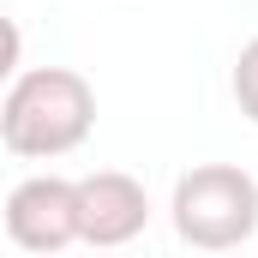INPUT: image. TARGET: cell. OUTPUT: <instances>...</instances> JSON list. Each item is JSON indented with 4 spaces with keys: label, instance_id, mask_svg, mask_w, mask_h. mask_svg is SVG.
Segmentation results:
<instances>
[{
    "label": "cell",
    "instance_id": "1",
    "mask_svg": "<svg viewBox=\"0 0 258 258\" xmlns=\"http://www.w3.org/2000/svg\"><path fill=\"white\" fill-rule=\"evenodd\" d=\"M96 120V96L72 66H36L18 72L0 102V144L12 156H66L84 144Z\"/></svg>",
    "mask_w": 258,
    "mask_h": 258
},
{
    "label": "cell",
    "instance_id": "2",
    "mask_svg": "<svg viewBox=\"0 0 258 258\" xmlns=\"http://www.w3.org/2000/svg\"><path fill=\"white\" fill-rule=\"evenodd\" d=\"M174 228H180V240H192L204 252L240 246L258 228V180L246 168H228V162H204L192 174H180Z\"/></svg>",
    "mask_w": 258,
    "mask_h": 258
},
{
    "label": "cell",
    "instance_id": "3",
    "mask_svg": "<svg viewBox=\"0 0 258 258\" xmlns=\"http://www.w3.org/2000/svg\"><path fill=\"white\" fill-rule=\"evenodd\" d=\"M6 234L24 252H60L72 240H84V216H78V180L60 174H36L18 180L6 198Z\"/></svg>",
    "mask_w": 258,
    "mask_h": 258
},
{
    "label": "cell",
    "instance_id": "4",
    "mask_svg": "<svg viewBox=\"0 0 258 258\" xmlns=\"http://www.w3.org/2000/svg\"><path fill=\"white\" fill-rule=\"evenodd\" d=\"M78 216H84V240L90 246H126L132 234L144 228L150 204H144V186L132 174H84L78 180Z\"/></svg>",
    "mask_w": 258,
    "mask_h": 258
},
{
    "label": "cell",
    "instance_id": "5",
    "mask_svg": "<svg viewBox=\"0 0 258 258\" xmlns=\"http://www.w3.org/2000/svg\"><path fill=\"white\" fill-rule=\"evenodd\" d=\"M234 102H240V114L258 126V36L240 48V60H234Z\"/></svg>",
    "mask_w": 258,
    "mask_h": 258
}]
</instances>
